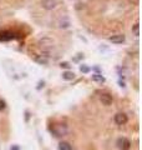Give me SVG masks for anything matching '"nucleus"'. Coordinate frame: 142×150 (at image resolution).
<instances>
[{
  "mask_svg": "<svg viewBox=\"0 0 142 150\" xmlns=\"http://www.w3.org/2000/svg\"><path fill=\"white\" fill-rule=\"evenodd\" d=\"M41 6L45 10H53L58 6V0H41Z\"/></svg>",
  "mask_w": 142,
  "mask_h": 150,
  "instance_id": "1",
  "label": "nucleus"
},
{
  "mask_svg": "<svg viewBox=\"0 0 142 150\" xmlns=\"http://www.w3.org/2000/svg\"><path fill=\"white\" fill-rule=\"evenodd\" d=\"M117 145H118V148L122 149V150H129V149L131 148L130 140H129V139H126V138L118 139V140H117Z\"/></svg>",
  "mask_w": 142,
  "mask_h": 150,
  "instance_id": "2",
  "label": "nucleus"
},
{
  "mask_svg": "<svg viewBox=\"0 0 142 150\" xmlns=\"http://www.w3.org/2000/svg\"><path fill=\"white\" fill-rule=\"evenodd\" d=\"M127 115L124 114V112H118V114L115 115V123L117 125H125L127 123Z\"/></svg>",
  "mask_w": 142,
  "mask_h": 150,
  "instance_id": "3",
  "label": "nucleus"
},
{
  "mask_svg": "<svg viewBox=\"0 0 142 150\" xmlns=\"http://www.w3.org/2000/svg\"><path fill=\"white\" fill-rule=\"evenodd\" d=\"M125 40H126V38H125V35H122V34H117V35L110 36V41L112 44H122V43H125Z\"/></svg>",
  "mask_w": 142,
  "mask_h": 150,
  "instance_id": "4",
  "label": "nucleus"
},
{
  "mask_svg": "<svg viewBox=\"0 0 142 150\" xmlns=\"http://www.w3.org/2000/svg\"><path fill=\"white\" fill-rule=\"evenodd\" d=\"M100 101L102 103L103 105L108 106V105H111V104H112L113 99H112V96L110 95V94H102V95L100 96Z\"/></svg>",
  "mask_w": 142,
  "mask_h": 150,
  "instance_id": "5",
  "label": "nucleus"
},
{
  "mask_svg": "<svg viewBox=\"0 0 142 150\" xmlns=\"http://www.w3.org/2000/svg\"><path fill=\"white\" fill-rule=\"evenodd\" d=\"M39 44L40 46H42V48H51V46L54 45V41L49 39V38H44V39H41L39 41Z\"/></svg>",
  "mask_w": 142,
  "mask_h": 150,
  "instance_id": "6",
  "label": "nucleus"
},
{
  "mask_svg": "<svg viewBox=\"0 0 142 150\" xmlns=\"http://www.w3.org/2000/svg\"><path fill=\"white\" fill-rule=\"evenodd\" d=\"M63 79H64V80H72V79H75L74 71H70V70H66V71H64L63 73Z\"/></svg>",
  "mask_w": 142,
  "mask_h": 150,
  "instance_id": "7",
  "label": "nucleus"
},
{
  "mask_svg": "<svg viewBox=\"0 0 142 150\" xmlns=\"http://www.w3.org/2000/svg\"><path fill=\"white\" fill-rule=\"evenodd\" d=\"M58 24H59V28H60V29H67V28L70 26V21L67 20V19H64V20L61 19V20L58 23Z\"/></svg>",
  "mask_w": 142,
  "mask_h": 150,
  "instance_id": "8",
  "label": "nucleus"
},
{
  "mask_svg": "<svg viewBox=\"0 0 142 150\" xmlns=\"http://www.w3.org/2000/svg\"><path fill=\"white\" fill-rule=\"evenodd\" d=\"M92 80L96 81V83H105V78L102 76V75L100 74H92Z\"/></svg>",
  "mask_w": 142,
  "mask_h": 150,
  "instance_id": "9",
  "label": "nucleus"
},
{
  "mask_svg": "<svg viewBox=\"0 0 142 150\" xmlns=\"http://www.w3.org/2000/svg\"><path fill=\"white\" fill-rule=\"evenodd\" d=\"M59 149H60V150H72V148H71V145H70L69 143H66V142L60 143Z\"/></svg>",
  "mask_w": 142,
  "mask_h": 150,
  "instance_id": "10",
  "label": "nucleus"
},
{
  "mask_svg": "<svg viewBox=\"0 0 142 150\" xmlns=\"http://www.w3.org/2000/svg\"><path fill=\"white\" fill-rule=\"evenodd\" d=\"M132 33H134L135 36H138L140 35V24H138V23H136V24L132 26Z\"/></svg>",
  "mask_w": 142,
  "mask_h": 150,
  "instance_id": "11",
  "label": "nucleus"
},
{
  "mask_svg": "<svg viewBox=\"0 0 142 150\" xmlns=\"http://www.w3.org/2000/svg\"><path fill=\"white\" fill-rule=\"evenodd\" d=\"M35 62L39 63V64H41V65H46V64H47V59H46V58H42V56H41V58H36Z\"/></svg>",
  "mask_w": 142,
  "mask_h": 150,
  "instance_id": "12",
  "label": "nucleus"
},
{
  "mask_svg": "<svg viewBox=\"0 0 142 150\" xmlns=\"http://www.w3.org/2000/svg\"><path fill=\"white\" fill-rule=\"evenodd\" d=\"M80 71H81V73H85V74H86V73H89L90 71V68L89 67H86V65H80Z\"/></svg>",
  "mask_w": 142,
  "mask_h": 150,
  "instance_id": "13",
  "label": "nucleus"
},
{
  "mask_svg": "<svg viewBox=\"0 0 142 150\" xmlns=\"http://www.w3.org/2000/svg\"><path fill=\"white\" fill-rule=\"evenodd\" d=\"M60 67H61V68H65V69H69V68H70V64H69L67 62H63V63L60 64Z\"/></svg>",
  "mask_w": 142,
  "mask_h": 150,
  "instance_id": "14",
  "label": "nucleus"
},
{
  "mask_svg": "<svg viewBox=\"0 0 142 150\" xmlns=\"http://www.w3.org/2000/svg\"><path fill=\"white\" fill-rule=\"evenodd\" d=\"M5 106H6V104H5V101H4V100H0V111H1V110H4V109H5Z\"/></svg>",
  "mask_w": 142,
  "mask_h": 150,
  "instance_id": "15",
  "label": "nucleus"
}]
</instances>
